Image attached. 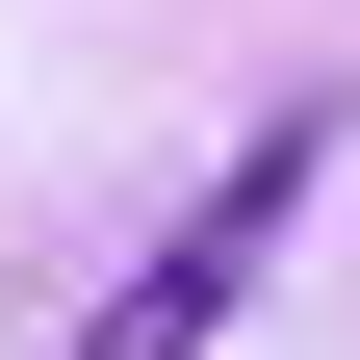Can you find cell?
<instances>
[{
	"label": "cell",
	"mask_w": 360,
	"mask_h": 360,
	"mask_svg": "<svg viewBox=\"0 0 360 360\" xmlns=\"http://www.w3.org/2000/svg\"><path fill=\"white\" fill-rule=\"evenodd\" d=\"M309 180H335V103H283V129H257V155L206 180V206H180L155 257H129V309H103L77 360H206V335H232V283H257V257L309 232Z\"/></svg>",
	"instance_id": "6da1fadb"
}]
</instances>
